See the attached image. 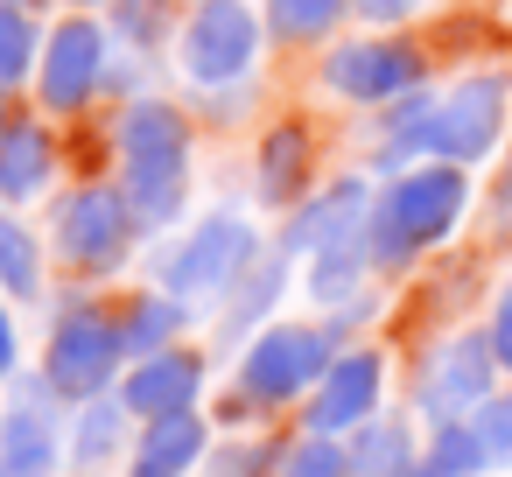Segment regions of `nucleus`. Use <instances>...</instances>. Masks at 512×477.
Returning <instances> with one entry per match:
<instances>
[{
	"mask_svg": "<svg viewBox=\"0 0 512 477\" xmlns=\"http://www.w3.org/2000/svg\"><path fill=\"white\" fill-rule=\"evenodd\" d=\"M120 351H127L120 323H106V316H92V309L64 316V323H57V337H50V358H43V372H50V393L99 400V386L113 379Z\"/></svg>",
	"mask_w": 512,
	"mask_h": 477,
	"instance_id": "7",
	"label": "nucleus"
},
{
	"mask_svg": "<svg viewBox=\"0 0 512 477\" xmlns=\"http://www.w3.org/2000/svg\"><path fill=\"white\" fill-rule=\"evenodd\" d=\"M351 477H414V449L400 421H372L351 449Z\"/></svg>",
	"mask_w": 512,
	"mask_h": 477,
	"instance_id": "19",
	"label": "nucleus"
},
{
	"mask_svg": "<svg viewBox=\"0 0 512 477\" xmlns=\"http://www.w3.org/2000/svg\"><path fill=\"white\" fill-rule=\"evenodd\" d=\"M120 155H127V211L134 225H176L183 211V162H190V127L176 106L141 99L120 120Z\"/></svg>",
	"mask_w": 512,
	"mask_h": 477,
	"instance_id": "2",
	"label": "nucleus"
},
{
	"mask_svg": "<svg viewBox=\"0 0 512 477\" xmlns=\"http://www.w3.org/2000/svg\"><path fill=\"white\" fill-rule=\"evenodd\" d=\"M491 365H498V351H491V337H456L435 365H428V386H421V407L435 414V421H456L463 407H484L491 400Z\"/></svg>",
	"mask_w": 512,
	"mask_h": 477,
	"instance_id": "11",
	"label": "nucleus"
},
{
	"mask_svg": "<svg viewBox=\"0 0 512 477\" xmlns=\"http://www.w3.org/2000/svg\"><path fill=\"white\" fill-rule=\"evenodd\" d=\"M463 197H470V183H463V169H449V162L400 176V183L379 197V211H372V260H379V267H400L407 253L449 239V225L463 218Z\"/></svg>",
	"mask_w": 512,
	"mask_h": 477,
	"instance_id": "3",
	"label": "nucleus"
},
{
	"mask_svg": "<svg viewBox=\"0 0 512 477\" xmlns=\"http://www.w3.org/2000/svg\"><path fill=\"white\" fill-rule=\"evenodd\" d=\"M274 477H351V456H344L337 442L309 435V442H295V449L281 456V470H274Z\"/></svg>",
	"mask_w": 512,
	"mask_h": 477,
	"instance_id": "25",
	"label": "nucleus"
},
{
	"mask_svg": "<svg viewBox=\"0 0 512 477\" xmlns=\"http://www.w3.org/2000/svg\"><path fill=\"white\" fill-rule=\"evenodd\" d=\"M204 456V421L197 414H162L148 421L141 449H134V477H183Z\"/></svg>",
	"mask_w": 512,
	"mask_h": 477,
	"instance_id": "15",
	"label": "nucleus"
},
{
	"mask_svg": "<svg viewBox=\"0 0 512 477\" xmlns=\"http://www.w3.org/2000/svg\"><path fill=\"white\" fill-rule=\"evenodd\" d=\"M351 0H267V29L281 43H323Z\"/></svg>",
	"mask_w": 512,
	"mask_h": 477,
	"instance_id": "20",
	"label": "nucleus"
},
{
	"mask_svg": "<svg viewBox=\"0 0 512 477\" xmlns=\"http://www.w3.org/2000/svg\"><path fill=\"white\" fill-rule=\"evenodd\" d=\"M505 99H512V78L505 71H484V78H463L442 106L428 99H407L400 106V155H435V162H484L498 127H505Z\"/></svg>",
	"mask_w": 512,
	"mask_h": 477,
	"instance_id": "1",
	"label": "nucleus"
},
{
	"mask_svg": "<svg viewBox=\"0 0 512 477\" xmlns=\"http://www.w3.org/2000/svg\"><path fill=\"white\" fill-rule=\"evenodd\" d=\"M274 295H281V260H267V274H253V281H246V302L232 309V330H246V323L274 302Z\"/></svg>",
	"mask_w": 512,
	"mask_h": 477,
	"instance_id": "28",
	"label": "nucleus"
},
{
	"mask_svg": "<svg viewBox=\"0 0 512 477\" xmlns=\"http://www.w3.org/2000/svg\"><path fill=\"white\" fill-rule=\"evenodd\" d=\"M379 379H386V365H379V351H344L330 372H323V386H316V400H309V428L316 435H337V428H358L372 407H379Z\"/></svg>",
	"mask_w": 512,
	"mask_h": 477,
	"instance_id": "12",
	"label": "nucleus"
},
{
	"mask_svg": "<svg viewBox=\"0 0 512 477\" xmlns=\"http://www.w3.org/2000/svg\"><path fill=\"white\" fill-rule=\"evenodd\" d=\"M414 78H421V57L407 43H344L323 64V85L337 99H358V106H386V99L414 92Z\"/></svg>",
	"mask_w": 512,
	"mask_h": 477,
	"instance_id": "9",
	"label": "nucleus"
},
{
	"mask_svg": "<svg viewBox=\"0 0 512 477\" xmlns=\"http://www.w3.org/2000/svg\"><path fill=\"white\" fill-rule=\"evenodd\" d=\"M491 456H484V435L477 428H463V421H442L435 428V449H428V470H442V477H477Z\"/></svg>",
	"mask_w": 512,
	"mask_h": 477,
	"instance_id": "23",
	"label": "nucleus"
},
{
	"mask_svg": "<svg viewBox=\"0 0 512 477\" xmlns=\"http://www.w3.org/2000/svg\"><path fill=\"white\" fill-rule=\"evenodd\" d=\"M0 456H8L15 477H50L57 463V428H50V407H43V386H29L8 414V435H0Z\"/></svg>",
	"mask_w": 512,
	"mask_h": 477,
	"instance_id": "14",
	"label": "nucleus"
},
{
	"mask_svg": "<svg viewBox=\"0 0 512 477\" xmlns=\"http://www.w3.org/2000/svg\"><path fill=\"white\" fill-rule=\"evenodd\" d=\"M365 260H372V232H351V239H330V246H316V267H309V288H316L323 302H344V295L358 288V274H365Z\"/></svg>",
	"mask_w": 512,
	"mask_h": 477,
	"instance_id": "18",
	"label": "nucleus"
},
{
	"mask_svg": "<svg viewBox=\"0 0 512 477\" xmlns=\"http://www.w3.org/2000/svg\"><path fill=\"white\" fill-rule=\"evenodd\" d=\"M50 134L43 127H8L0 134V197H36L50 183Z\"/></svg>",
	"mask_w": 512,
	"mask_h": 477,
	"instance_id": "16",
	"label": "nucleus"
},
{
	"mask_svg": "<svg viewBox=\"0 0 512 477\" xmlns=\"http://www.w3.org/2000/svg\"><path fill=\"white\" fill-rule=\"evenodd\" d=\"M337 358H330V330H267L253 351H246V365H239V386H246V400H295V393H309V386H323V372H330Z\"/></svg>",
	"mask_w": 512,
	"mask_h": 477,
	"instance_id": "6",
	"label": "nucleus"
},
{
	"mask_svg": "<svg viewBox=\"0 0 512 477\" xmlns=\"http://www.w3.org/2000/svg\"><path fill=\"white\" fill-rule=\"evenodd\" d=\"M176 302H155V295H141L134 309H127V323H120V337H127V351H141V358H155V351H169V337H176Z\"/></svg>",
	"mask_w": 512,
	"mask_h": 477,
	"instance_id": "22",
	"label": "nucleus"
},
{
	"mask_svg": "<svg viewBox=\"0 0 512 477\" xmlns=\"http://www.w3.org/2000/svg\"><path fill=\"white\" fill-rule=\"evenodd\" d=\"M197 386H204V358H197V351H155V358H141V365L127 372L120 407H127V414H148V421L190 414Z\"/></svg>",
	"mask_w": 512,
	"mask_h": 477,
	"instance_id": "13",
	"label": "nucleus"
},
{
	"mask_svg": "<svg viewBox=\"0 0 512 477\" xmlns=\"http://www.w3.org/2000/svg\"><path fill=\"white\" fill-rule=\"evenodd\" d=\"M29 64H36V22L15 8V0H0V85L29 78Z\"/></svg>",
	"mask_w": 512,
	"mask_h": 477,
	"instance_id": "24",
	"label": "nucleus"
},
{
	"mask_svg": "<svg viewBox=\"0 0 512 477\" xmlns=\"http://www.w3.org/2000/svg\"><path fill=\"white\" fill-rule=\"evenodd\" d=\"M491 351H498V365H512V288H505L498 309H491Z\"/></svg>",
	"mask_w": 512,
	"mask_h": 477,
	"instance_id": "29",
	"label": "nucleus"
},
{
	"mask_svg": "<svg viewBox=\"0 0 512 477\" xmlns=\"http://www.w3.org/2000/svg\"><path fill=\"white\" fill-rule=\"evenodd\" d=\"M246 260H253V225L232 218V211H218V218H204V225L169 253V274H162V281H169V295L197 302V295H225Z\"/></svg>",
	"mask_w": 512,
	"mask_h": 477,
	"instance_id": "5",
	"label": "nucleus"
},
{
	"mask_svg": "<svg viewBox=\"0 0 512 477\" xmlns=\"http://www.w3.org/2000/svg\"><path fill=\"white\" fill-rule=\"evenodd\" d=\"M99 71H106V36L99 22H64L43 50V106L50 113H78L92 92H99Z\"/></svg>",
	"mask_w": 512,
	"mask_h": 477,
	"instance_id": "10",
	"label": "nucleus"
},
{
	"mask_svg": "<svg viewBox=\"0 0 512 477\" xmlns=\"http://www.w3.org/2000/svg\"><path fill=\"white\" fill-rule=\"evenodd\" d=\"M0 372H15V323L0 316Z\"/></svg>",
	"mask_w": 512,
	"mask_h": 477,
	"instance_id": "32",
	"label": "nucleus"
},
{
	"mask_svg": "<svg viewBox=\"0 0 512 477\" xmlns=\"http://www.w3.org/2000/svg\"><path fill=\"white\" fill-rule=\"evenodd\" d=\"M120 414L127 407H85V421H78V463H106L113 449H120Z\"/></svg>",
	"mask_w": 512,
	"mask_h": 477,
	"instance_id": "26",
	"label": "nucleus"
},
{
	"mask_svg": "<svg viewBox=\"0 0 512 477\" xmlns=\"http://www.w3.org/2000/svg\"><path fill=\"white\" fill-rule=\"evenodd\" d=\"M253 57H260V22L246 0H204L183 22V71L197 85H232L253 71Z\"/></svg>",
	"mask_w": 512,
	"mask_h": 477,
	"instance_id": "4",
	"label": "nucleus"
},
{
	"mask_svg": "<svg viewBox=\"0 0 512 477\" xmlns=\"http://www.w3.org/2000/svg\"><path fill=\"white\" fill-rule=\"evenodd\" d=\"M491 225H498V239H512V162H505V176L491 190Z\"/></svg>",
	"mask_w": 512,
	"mask_h": 477,
	"instance_id": "30",
	"label": "nucleus"
},
{
	"mask_svg": "<svg viewBox=\"0 0 512 477\" xmlns=\"http://www.w3.org/2000/svg\"><path fill=\"white\" fill-rule=\"evenodd\" d=\"M358 15H372V22H400V15H414L421 0H351Z\"/></svg>",
	"mask_w": 512,
	"mask_h": 477,
	"instance_id": "31",
	"label": "nucleus"
},
{
	"mask_svg": "<svg viewBox=\"0 0 512 477\" xmlns=\"http://www.w3.org/2000/svg\"><path fill=\"white\" fill-rule=\"evenodd\" d=\"M470 428L484 435V456H491V463H512V393H505V400H484V414H477Z\"/></svg>",
	"mask_w": 512,
	"mask_h": 477,
	"instance_id": "27",
	"label": "nucleus"
},
{
	"mask_svg": "<svg viewBox=\"0 0 512 477\" xmlns=\"http://www.w3.org/2000/svg\"><path fill=\"white\" fill-rule=\"evenodd\" d=\"M0 288L8 295H43V253H36V239H29V225H15V218H0Z\"/></svg>",
	"mask_w": 512,
	"mask_h": 477,
	"instance_id": "21",
	"label": "nucleus"
},
{
	"mask_svg": "<svg viewBox=\"0 0 512 477\" xmlns=\"http://www.w3.org/2000/svg\"><path fill=\"white\" fill-rule=\"evenodd\" d=\"M127 232H134L127 197H113V190H99V183H92V190H78V197H64V211H57V246H64V260H71V267H85V274L120 267Z\"/></svg>",
	"mask_w": 512,
	"mask_h": 477,
	"instance_id": "8",
	"label": "nucleus"
},
{
	"mask_svg": "<svg viewBox=\"0 0 512 477\" xmlns=\"http://www.w3.org/2000/svg\"><path fill=\"white\" fill-rule=\"evenodd\" d=\"M302 183H309V127H274L267 148H260V190H267V204H288Z\"/></svg>",
	"mask_w": 512,
	"mask_h": 477,
	"instance_id": "17",
	"label": "nucleus"
}]
</instances>
